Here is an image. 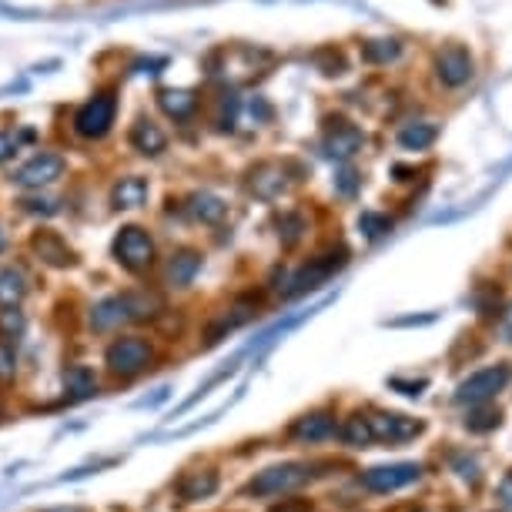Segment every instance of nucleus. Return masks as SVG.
<instances>
[{"instance_id":"obj_1","label":"nucleus","mask_w":512,"mask_h":512,"mask_svg":"<svg viewBox=\"0 0 512 512\" xmlns=\"http://www.w3.org/2000/svg\"><path fill=\"white\" fill-rule=\"evenodd\" d=\"M151 362H154V345L141 335L118 338V342L108 345V355H104V365H108L114 379H134L144 369H151Z\"/></svg>"},{"instance_id":"obj_2","label":"nucleus","mask_w":512,"mask_h":512,"mask_svg":"<svg viewBox=\"0 0 512 512\" xmlns=\"http://www.w3.org/2000/svg\"><path fill=\"white\" fill-rule=\"evenodd\" d=\"M312 479V469L305 462H282V466H268L258 472L255 479L248 482L251 496H285V492H295L298 486Z\"/></svg>"},{"instance_id":"obj_3","label":"nucleus","mask_w":512,"mask_h":512,"mask_svg":"<svg viewBox=\"0 0 512 512\" xmlns=\"http://www.w3.org/2000/svg\"><path fill=\"white\" fill-rule=\"evenodd\" d=\"M114 118H118V101H114L111 91L104 94H94L88 104H81V111L74 114V131L81 134V138H104V134L111 131Z\"/></svg>"},{"instance_id":"obj_4","label":"nucleus","mask_w":512,"mask_h":512,"mask_svg":"<svg viewBox=\"0 0 512 512\" xmlns=\"http://www.w3.org/2000/svg\"><path fill=\"white\" fill-rule=\"evenodd\" d=\"M509 382V365H489V369L472 372L469 379L459 382L456 402L459 405H486L489 399H496V392L506 389Z\"/></svg>"},{"instance_id":"obj_5","label":"nucleus","mask_w":512,"mask_h":512,"mask_svg":"<svg viewBox=\"0 0 512 512\" xmlns=\"http://www.w3.org/2000/svg\"><path fill=\"white\" fill-rule=\"evenodd\" d=\"M114 258L128 268V272H144L154 265V238L138 225H128L114 238Z\"/></svg>"},{"instance_id":"obj_6","label":"nucleus","mask_w":512,"mask_h":512,"mask_svg":"<svg viewBox=\"0 0 512 512\" xmlns=\"http://www.w3.org/2000/svg\"><path fill=\"white\" fill-rule=\"evenodd\" d=\"M345 258H349V251H345V248L328 251V255H322V258H312V262H308L302 272H295V278L288 282L285 298H298V295L312 292V288H318V285H325L328 278H332L338 268L345 265Z\"/></svg>"},{"instance_id":"obj_7","label":"nucleus","mask_w":512,"mask_h":512,"mask_svg":"<svg viewBox=\"0 0 512 512\" xmlns=\"http://www.w3.org/2000/svg\"><path fill=\"white\" fill-rule=\"evenodd\" d=\"M422 476V466L419 462H392V466H372L362 472V486L369 492H399L405 486H412V482H419Z\"/></svg>"},{"instance_id":"obj_8","label":"nucleus","mask_w":512,"mask_h":512,"mask_svg":"<svg viewBox=\"0 0 512 512\" xmlns=\"http://www.w3.org/2000/svg\"><path fill=\"white\" fill-rule=\"evenodd\" d=\"M432 67H436V77L446 88H462V84H469L472 74H476V61H472V54L459 44L442 47Z\"/></svg>"},{"instance_id":"obj_9","label":"nucleus","mask_w":512,"mask_h":512,"mask_svg":"<svg viewBox=\"0 0 512 512\" xmlns=\"http://www.w3.org/2000/svg\"><path fill=\"white\" fill-rule=\"evenodd\" d=\"M61 175H64V158H61V154L41 151V154H34V158L27 161V164H21V168H17L14 185L41 191L44 185H54V181L61 178Z\"/></svg>"},{"instance_id":"obj_10","label":"nucleus","mask_w":512,"mask_h":512,"mask_svg":"<svg viewBox=\"0 0 512 512\" xmlns=\"http://www.w3.org/2000/svg\"><path fill=\"white\" fill-rule=\"evenodd\" d=\"M362 144H365L362 128H355V124H349V121H332V124H328V131H325L322 148H325L328 158L349 161L352 154H359Z\"/></svg>"},{"instance_id":"obj_11","label":"nucleus","mask_w":512,"mask_h":512,"mask_svg":"<svg viewBox=\"0 0 512 512\" xmlns=\"http://www.w3.org/2000/svg\"><path fill=\"white\" fill-rule=\"evenodd\" d=\"M369 425H372V436L379 442H389V446L415 439L422 432V422H415L409 415H399V412H375Z\"/></svg>"},{"instance_id":"obj_12","label":"nucleus","mask_w":512,"mask_h":512,"mask_svg":"<svg viewBox=\"0 0 512 512\" xmlns=\"http://www.w3.org/2000/svg\"><path fill=\"white\" fill-rule=\"evenodd\" d=\"M288 436L295 442H322L335 436V415L332 412H308L288 429Z\"/></svg>"},{"instance_id":"obj_13","label":"nucleus","mask_w":512,"mask_h":512,"mask_svg":"<svg viewBox=\"0 0 512 512\" xmlns=\"http://www.w3.org/2000/svg\"><path fill=\"white\" fill-rule=\"evenodd\" d=\"M128 141H131V148L144 154V158H158V154L168 148V134H164L158 124L148 121V118H141L138 124L131 128L128 134Z\"/></svg>"},{"instance_id":"obj_14","label":"nucleus","mask_w":512,"mask_h":512,"mask_svg":"<svg viewBox=\"0 0 512 512\" xmlns=\"http://www.w3.org/2000/svg\"><path fill=\"white\" fill-rule=\"evenodd\" d=\"M148 195H151L148 181L138 178V175H128V178L114 181V188H111V205L118 208V211H134V208H141L144 201H148Z\"/></svg>"},{"instance_id":"obj_15","label":"nucleus","mask_w":512,"mask_h":512,"mask_svg":"<svg viewBox=\"0 0 512 512\" xmlns=\"http://www.w3.org/2000/svg\"><path fill=\"white\" fill-rule=\"evenodd\" d=\"M201 272V255L198 251H175L164 265V282L175 285V288H185L195 282V275Z\"/></svg>"},{"instance_id":"obj_16","label":"nucleus","mask_w":512,"mask_h":512,"mask_svg":"<svg viewBox=\"0 0 512 512\" xmlns=\"http://www.w3.org/2000/svg\"><path fill=\"white\" fill-rule=\"evenodd\" d=\"M131 312H128V302H124V295H111L104 298L91 308V328L94 332H111V328H118L121 322H128Z\"/></svg>"},{"instance_id":"obj_17","label":"nucleus","mask_w":512,"mask_h":512,"mask_svg":"<svg viewBox=\"0 0 512 512\" xmlns=\"http://www.w3.org/2000/svg\"><path fill=\"white\" fill-rule=\"evenodd\" d=\"M248 188H251V195H258V198H265V201L278 198L285 191V171H282V164H258V168L251 171Z\"/></svg>"},{"instance_id":"obj_18","label":"nucleus","mask_w":512,"mask_h":512,"mask_svg":"<svg viewBox=\"0 0 512 512\" xmlns=\"http://www.w3.org/2000/svg\"><path fill=\"white\" fill-rule=\"evenodd\" d=\"M218 489V472L215 469H201V472H188L178 482V496L185 502H201L208 496H215Z\"/></svg>"},{"instance_id":"obj_19","label":"nucleus","mask_w":512,"mask_h":512,"mask_svg":"<svg viewBox=\"0 0 512 512\" xmlns=\"http://www.w3.org/2000/svg\"><path fill=\"white\" fill-rule=\"evenodd\" d=\"M185 208L191 218L201 221V225H218V221L228 215V205L218 195H211V191H195Z\"/></svg>"},{"instance_id":"obj_20","label":"nucleus","mask_w":512,"mask_h":512,"mask_svg":"<svg viewBox=\"0 0 512 512\" xmlns=\"http://www.w3.org/2000/svg\"><path fill=\"white\" fill-rule=\"evenodd\" d=\"M158 108L168 114V118L188 121L198 108V98L191 91H181V88H164V91H158Z\"/></svg>"},{"instance_id":"obj_21","label":"nucleus","mask_w":512,"mask_h":512,"mask_svg":"<svg viewBox=\"0 0 512 512\" xmlns=\"http://www.w3.org/2000/svg\"><path fill=\"white\" fill-rule=\"evenodd\" d=\"M64 389L71 392V402H84L98 392V375H94L88 365H71L64 372Z\"/></svg>"},{"instance_id":"obj_22","label":"nucleus","mask_w":512,"mask_h":512,"mask_svg":"<svg viewBox=\"0 0 512 512\" xmlns=\"http://www.w3.org/2000/svg\"><path fill=\"white\" fill-rule=\"evenodd\" d=\"M34 251L54 268L71 265V248H67L64 241L54 235V231H41V235H34Z\"/></svg>"},{"instance_id":"obj_23","label":"nucleus","mask_w":512,"mask_h":512,"mask_svg":"<svg viewBox=\"0 0 512 512\" xmlns=\"http://www.w3.org/2000/svg\"><path fill=\"white\" fill-rule=\"evenodd\" d=\"M27 295V278L21 268H0V308H17Z\"/></svg>"},{"instance_id":"obj_24","label":"nucleus","mask_w":512,"mask_h":512,"mask_svg":"<svg viewBox=\"0 0 512 512\" xmlns=\"http://www.w3.org/2000/svg\"><path fill=\"white\" fill-rule=\"evenodd\" d=\"M338 439L345 442V446H352V449H365V446H372L375 436H372V425L365 415H349L342 425H338Z\"/></svg>"},{"instance_id":"obj_25","label":"nucleus","mask_w":512,"mask_h":512,"mask_svg":"<svg viewBox=\"0 0 512 512\" xmlns=\"http://www.w3.org/2000/svg\"><path fill=\"white\" fill-rule=\"evenodd\" d=\"M439 138V128L429 121H419V124H405V128L399 131V144L405 151H425L429 144H436Z\"/></svg>"},{"instance_id":"obj_26","label":"nucleus","mask_w":512,"mask_h":512,"mask_svg":"<svg viewBox=\"0 0 512 512\" xmlns=\"http://www.w3.org/2000/svg\"><path fill=\"white\" fill-rule=\"evenodd\" d=\"M499 422H502V412L489 409V405H472V412L466 415L469 432H492V429H499Z\"/></svg>"},{"instance_id":"obj_27","label":"nucleus","mask_w":512,"mask_h":512,"mask_svg":"<svg viewBox=\"0 0 512 512\" xmlns=\"http://www.w3.org/2000/svg\"><path fill=\"white\" fill-rule=\"evenodd\" d=\"M399 54H402L399 41H365L362 44V57H365V61H372V64H389Z\"/></svg>"},{"instance_id":"obj_28","label":"nucleus","mask_w":512,"mask_h":512,"mask_svg":"<svg viewBox=\"0 0 512 512\" xmlns=\"http://www.w3.org/2000/svg\"><path fill=\"white\" fill-rule=\"evenodd\" d=\"M24 328H27V318L21 308H0V338L17 342V338L24 335Z\"/></svg>"},{"instance_id":"obj_29","label":"nucleus","mask_w":512,"mask_h":512,"mask_svg":"<svg viewBox=\"0 0 512 512\" xmlns=\"http://www.w3.org/2000/svg\"><path fill=\"white\" fill-rule=\"evenodd\" d=\"M359 228H362L365 238L375 241V238H382V235H389V231H392V218L389 215H379V211H362Z\"/></svg>"},{"instance_id":"obj_30","label":"nucleus","mask_w":512,"mask_h":512,"mask_svg":"<svg viewBox=\"0 0 512 512\" xmlns=\"http://www.w3.org/2000/svg\"><path fill=\"white\" fill-rule=\"evenodd\" d=\"M302 231H305V218L295 215V211H288V215L278 218V238H282L285 245H295V241L302 238Z\"/></svg>"},{"instance_id":"obj_31","label":"nucleus","mask_w":512,"mask_h":512,"mask_svg":"<svg viewBox=\"0 0 512 512\" xmlns=\"http://www.w3.org/2000/svg\"><path fill=\"white\" fill-rule=\"evenodd\" d=\"M27 138H34L31 131H11V128H0V161H7V158H14L17 151H21V141Z\"/></svg>"},{"instance_id":"obj_32","label":"nucleus","mask_w":512,"mask_h":512,"mask_svg":"<svg viewBox=\"0 0 512 512\" xmlns=\"http://www.w3.org/2000/svg\"><path fill=\"white\" fill-rule=\"evenodd\" d=\"M17 375V345L0 338V379H14Z\"/></svg>"},{"instance_id":"obj_33","label":"nucleus","mask_w":512,"mask_h":512,"mask_svg":"<svg viewBox=\"0 0 512 512\" xmlns=\"http://www.w3.org/2000/svg\"><path fill=\"white\" fill-rule=\"evenodd\" d=\"M21 205H24V211H31V215H44V218L57 215V201H51V198H41V195L24 198Z\"/></svg>"},{"instance_id":"obj_34","label":"nucleus","mask_w":512,"mask_h":512,"mask_svg":"<svg viewBox=\"0 0 512 512\" xmlns=\"http://www.w3.org/2000/svg\"><path fill=\"white\" fill-rule=\"evenodd\" d=\"M235 114H238V98L235 94H225V98H221V111H218V128H231Z\"/></svg>"},{"instance_id":"obj_35","label":"nucleus","mask_w":512,"mask_h":512,"mask_svg":"<svg viewBox=\"0 0 512 512\" xmlns=\"http://www.w3.org/2000/svg\"><path fill=\"white\" fill-rule=\"evenodd\" d=\"M335 188L342 191L345 198H352L355 191H359V175H355V171H349V168L338 171V175H335Z\"/></svg>"},{"instance_id":"obj_36","label":"nucleus","mask_w":512,"mask_h":512,"mask_svg":"<svg viewBox=\"0 0 512 512\" xmlns=\"http://www.w3.org/2000/svg\"><path fill=\"white\" fill-rule=\"evenodd\" d=\"M268 512H312V506H308L305 499H282L278 506H272Z\"/></svg>"},{"instance_id":"obj_37","label":"nucleus","mask_w":512,"mask_h":512,"mask_svg":"<svg viewBox=\"0 0 512 512\" xmlns=\"http://www.w3.org/2000/svg\"><path fill=\"white\" fill-rule=\"evenodd\" d=\"M389 385H392V389H402V395H422V389H425V379H419V382H405V379H392Z\"/></svg>"},{"instance_id":"obj_38","label":"nucleus","mask_w":512,"mask_h":512,"mask_svg":"<svg viewBox=\"0 0 512 512\" xmlns=\"http://www.w3.org/2000/svg\"><path fill=\"white\" fill-rule=\"evenodd\" d=\"M499 499H502V506L512 509V472H506L499 482Z\"/></svg>"},{"instance_id":"obj_39","label":"nucleus","mask_w":512,"mask_h":512,"mask_svg":"<svg viewBox=\"0 0 512 512\" xmlns=\"http://www.w3.org/2000/svg\"><path fill=\"white\" fill-rule=\"evenodd\" d=\"M456 466H459V476H462V479H469V482H476V479H479V469H476V462L456 459Z\"/></svg>"},{"instance_id":"obj_40","label":"nucleus","mask_w":512,"mask_h":512,"mask_svg":"<svg viewBox=\"0 0 512 512\" xmlns=\"http://www.w3.org/2000/svg\"><path fill=\"white\" fill-rule=\"evenodd\" d=\"M499 328H502V338H506V342H512V302L506 305V312H502Z\"/></svg>"},{"instance_id":"obj_41","label":"nucleus","mask_w":512,"mask_h":512,"mask_svg":"<svg viewBox=\"0 0 512 512\" xmlns=\"http://www.w3.org/2000/svg\"><path fill=\"white\" fill-rule=\"evenodd\" d=\"M7 248V231H4V225H0V251Z\"/></svg>"},{"instance_id":"obj_42","label":"nucleus","mask_w":512,"mask_h":512,"mask_svg":"<svg viewBox=\"0 0 512 512\" xmlns=\"http://www.w3.org/2000/svg\"><path fill=\"white\" fill-rule=\"evenodd\" d=\"M47 512H84V509H74L71 506V509H47Z\"/></svg>"}]
</instances>
